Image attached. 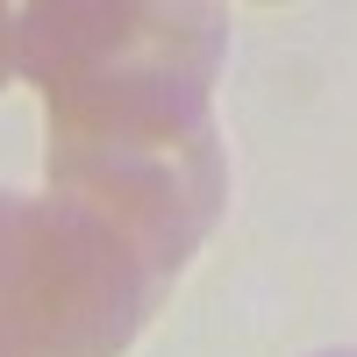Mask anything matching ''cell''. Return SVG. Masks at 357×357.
Returning a JSON list of instances; mask_svg holds the SVG:
<instances>
[{
	"instance_id": "obj_1",
	"label": "cell",
	"mask_w": 357,
	"mask_h": 357,
	"mask_svg": "<svg viewBox=\"0 0 357 357\" xmlns=\"http://www.w3.org/2000/svg\"><path fill=\"white\" fill-rule=\"evenodd\" d=\"M229 50L222 8L36 0L15 72L50 107V193L107 215L165 279L186 272L222 215L229 165L207 93Z\"/></svg>"
},
{
	"instance_id": "obj_2",
	"label": "cell",
	"mask_w": 357,
	"mask_h": 357,
	"mask_svg": "<svg viewBox=\"0 0 357 357\" xmlns=\"http://www.w3.org/2000/svg\"><path fill=\"white\" fill-rule=\"evenodd\" d=\"M165 286L107 215L0 186V357H122Z\"/></svg>"
},
{
	"instance_id": "obj_3",
	"label": "cell",
	"mask_w": 357,
	"mask_h": 357,
	"mask_svg": "<svg viewBox=\"0 0 357 357\" xmlns=\"http://www.w3.org/2000/svg\"><path fill=\"white\" fill-rule=\"evenodd\" d=\"M15 43H22V8H0V86L15 72Z\"/></svg>"
},
{
	"instance_id": "obj_4",
	"label": "cell",
	"mask_w": 357,
	"mask_h": 357,
	"mask_svg": "<svg viewBox=\"0 0 357 357\" xmlns=\"http://www.w3.org/2000/svg\"><path fill=\"white\" fill-rule=\"evenodd\" d=\"M329 357H357V350H329Z\"/></svg>"
}]
</instances>
